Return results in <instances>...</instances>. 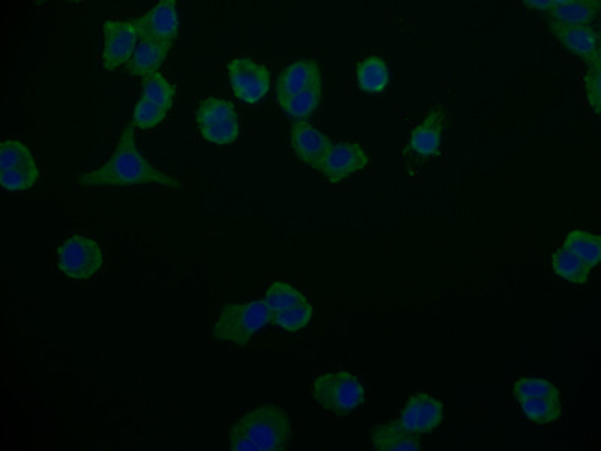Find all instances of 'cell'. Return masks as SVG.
<instances>
[{
  "instance_id": "1",
  "label": "cell",
  "mask_w": 601,
  "mask_h": 451,
  "mask_svg": "<svg viewBox=\"0 0 601 451\" xmlns=\"http://www.w3.org/2000/svg\"><path fill=\"white\" fill-rule=\"evenodd\" d=\"M82 187H130V185L160 184L169 188H182L181 182L161 170L155 169L136 145L134 125L128 124L121 134L116 151L103 166L77 178Z\"/></svg>"
},
{
  "instance_id": "2",
  "label": "cell",
  "mask_w": 601,
  "mask_h": 451,
  "mask_svg": "<svg viewBox=\"0 0 601 451\" xmlns=\"http://www.w3.org/2000/svg\"><path fill=\"white\" fill-rule=\"evenodd\" d=\"M292 438L289 414L275 405H262L247 412L230 430V448L235 451H283Z\"/></svg>"
},
{
  "instance_id": "3",
  "label": "cell",
  "mask_w": 601,
  "mask_h": 451,
  "mask_svg": "<svg viewBox=\"0 0 601 451\" xmlns=\"http://www.w3.org/2000/svg\"><path fill=\"white\" fill-rule=\"evenodd\" d=\"M271 322V309L265 300L227 304L212 328V337L218 342L233 343L239 348H245L251 337Z\"/></svg>"
},
{
  "instance_id": "4",
  "label": "cell",
  "mask_w": 601,
  "mask_h": 451,
  "mask_svg": "<svg viewBox=\"0 0 601 451\" xmlns=\"http://www.w3.org/2000/svg\"><path fill=\"white\" fill-rule=\"evenodd\" d=\"M312 394L322 408L337 415L351 414L366 400V388L360 379L345 370L316 378Z\"/></svg>"
},
{
  "instance_id": "5",
  "label": "cell",
  "mask_w": 601,
  "mask_h": 451,
  "mask_svg": "<svg viewBox=\"0 0 601 451\" xmlns=\"http://www.w3.org/2000/svg\"><path fill=\"white\" fill-rule=\"evenodd\" d=\"M196 121L206 142L230 145L241 134L239 116L235 106L223 98L209 97L197 107Z\"/></svg>"
},
{
  "instance_id": "6",
  "label": "cell",
  "mask_w": 601,
  "mask_h": 451,
  "mask_svg": "<svg viewBox=\"0 0 601 451\" xmlns=\"http://www.w3.org/2000/svg\"><path fill=\"white\" fill-rule=\"evenodd\" d=\"M40 178L34 154L25 143L7 140L0 146V184L7 191L31 190Z\"/></svg>"
},
{
  "instance_id": "7",
  "label": "cell",
  "mask_w": 601,
  "mask_h": 451,
  "mask_svg": "<svg viewBox=\"0 0 601 451\" xmlns=\"http://www.w3.org/2000/svg\"><path fill=\"white\" fill-rule=\"evenodd\" d=\"M103 252L92 238H68L58 249V267L65 276L73 280H88L103 267Z\"/></svg>"
},
{
  "instance_id": "8",
  "label": "cell",
  "mask_w": 601,
  "mask_h": 451,
  "mask_svg": "<svg viewBox=\"0 0 601 451\" xmlns=\"http://www.w3.org/2000/svg\"><path fill=\"white\" fill-rule=\"evenodd\" d=\"M233 94L248 106L260 103L271 86V73L265 65L250 58H236L227 65Z\"/></svg>"
},
{
  "instance_id": "9",
  "label": "cell",
  "mask_w": 601,
  "mask_h": 451,
  "mask_svg": "<svg viewBox=\"0 0 601 451\" xmlns=\"http://www.w3.org/2000/svg\"><path fill=\"white\" fill-rule=\"evenodd\" d=\"M104 53L103 67L106 71L118 70L128 64L139 44L136 26L125 20H106L103 23Z\"/></svg>"
},
{
  "instance_id": "10",
  "label": "cell",
  "mask_w": 601,
  "mask_h": 451,
  "mask_svg": "<svg viewBox=\"0 0 601 451\" xmlns=\"http://www.w3.org/2000/svg\"><path fill=\"white\" fill-rule=\"evenodd\" d=\"M136 26L139 41L173 46L179 32V17L175 0H163L139 19L131 20Z\"/></svg>"
},
{
  "instance_id": "11",
  "label": "cell",
  "mask_w": 601,
  "mask_h": 451,
  "mask_svg": "<svg viewBox=\"0 0 601 451\" xmlns=\"http://www.w3.org/2000/svg\"><path fill=\"white\" fill-rule=\"evenodd\" d=\"M550 32L556 40L588 68L601 67L600 38L591 25L568 26L547 20Z\"/></svg>"
},
{
  "instance_id": "12",
  "label": "cell",
  "mask_w": 601,
  "mask_h": 451,
  "mask_svg": "<svg viewBox=\"0 0 601 451\" xmlns=\"http://www.w3.org/2000/svg\"><path fill=\"white\" fill-rule=\"evenodd\" d=\"M444 420V405L426 393H417L406 402L400 424L414 435L433 432Z\"/></svg>"
},
{
  "instance_id": "13",
  "label": "cell",
  "mask_w": 601,
  "mask_h": 451,
  "mask_svg": "<svg viewBox=\"0 0 601 451\" xmlns=\"http://www.w3.org/2000/svg\"><path fill=\"white\" fill-rule=\"evenodd\" d=\"M367 166L369 157L358 143H333L319 170L327 176L328 181L337 184Z\"/></svg>"
},
{
  "instance_id": "14",
  "label": "cell",
  "mask_w": 601,
  "mask_h": 451,
  "mask_svg": "<svg viewBox=\"0 0 601 451\" xmlns=\"http://www.w3.org/2000/svg\"><path fill=\"white\" fill-rule=\"evenodd\" d=\"M293 152L299 160L313 169H321L328 151H330V137L313 127L309 122H295L290 131Z\"/></svg>"
},
{
  "instance_id": "15",
  "label": "cell",
  "mask_w": 601,
  "mask_h": 451,
  "mask_svg": "<svg viewBox=\"0 0 601 451\" xmlns=\"http://www.w3.org/2000/svg\"><path fill=\"white\" fill-rule=\"evenodd\" d=\"M321 85V68L315 61L303 59V61L293 62L278 76L277 101L286 100L312 86Z\"/></svg>"
},
{
  "instance_id": "16",
  "label": "cell",
  "mask_w": 601,
  "mask_h": 451,
  "mask_svg": "<svg viewBox=\"0 0 601 451\" xmlns=\"http://www.w3.org/2000/svg\"><path fill=\"white\" fill-rule=\"evenodd\" d=\"M445 113L441 107L433 109L423 122L412 131L408 149L418 157L430 158L438 154L444 134Z\"/></svg>"
},
{
  "instance_id": "17",
  "label": "cell",
  "mask_w": 601,
  "mask_h": 451,
  "mask_svg": "<svg viewBox=\"0 0 601 451\" xmlns=\"http://www.w3.org/2000/svg\"><path fill=\"white\" fill-rule=\"evenodd\" d=\"M600 0H553L547 20L559 25H589L600 14Z\"/></svg>"
},
{
  "instance_id": "18",
  "label": "cell",
  "mask_w": 601,
  "mask_h": 451,
  "mask_svg": "<svg viewBox=\"0 0 601 451\" xmlns=\"http://www.w3.org/2000/svg\"><path fill=\"white\" fill-rule=\"evenodd\" d=\"M373 448L378 451H418L421 441L418 435L408 432L400 421L382 424L372 432Z\"/></svg>"
},
{
  "instance_id": "19",
  "label": "cell",
  "mask_w": 601,
  "mask_h": 451,
  "mask_svg": "<svg viewBox=\"0 0 601 451\" xmlns=\"http://www.w3.org/2000/svg\"><path fill=\"white\" fill-rule=\"evenodd\" d=\"M172 46L169 44L155 43V41H139L133 58L127 64V71L136 77L152 76L158 73L161 65L166 61Z\"/></svg>"
},
{
  "instance_id": "20",
  "label": "cell",
  "mask_w": 601,
  "mask_h": 451,
  "mask_svg": "<svg viewBox=\"0 0 601 451\" xmlns=\"http://www.w3.org/2000/svg\"><path fill=\"white\" fill-rule=\"evenodd\" d=\"M355 77L361 91L370 95L381 94L390 85V68L379 56H369L357 65Z\"/></svg>"
},
{
  "instance_id": "21",
  "label": "cell",
  "mask_w": 601,
  "mask_h": 451,
  "mask_svg": "<svg viewBox=\"0 0 601 451\" xmlns=\"http://www.w3.org/2000/svg\"><path fill=\"white\" fill-rule=\"evenodd\" d=\"M322 98V85L312 86L306 91L299 92L286 100L278 101L281 110L286 113L287 118L295 122H306L307 118L318 110Z\"/></svg>"
},
{
  "instance_id": "22",
  "label": "cell",
  "mask_w": 601,
  "mask_h": 451,
  "mask_svg": "<svg viewBox=\"0 0 601 451\" xmlns=\"http://www.w3.org/2000/svg\"><path fill=\"white\" fill-rule=\"evenodd\" d=\"M552 268L561 279L573 283V285H585L592 270L585 261L577 258L576 255L568 252L564 247L553 255Z\"/></svg>"
},
{
  "instance_id": "23",
  "label": "cell",
  "mask_w": 601,
  "mask_h": 451,
  "mask_svg": "<svg viewBox=\"0 0 601 451\" xmlns=\"http://www.w3.org/2000/svg\"><path fill=\"white\" fill-rule=\"evenodd\" d=\"M564 249L585 261L589 267L594 268L600 264L601 238L586 231H571L565 238Z\"/></svg>"
},
{
  "instance_id": "24",
  "label": "cell",
  "mask_w": 601,
  "mask_h": 451,
  "mask_svg": "<svg viewBox=\"0 0 601 451\" xmlns=\"http://www.w3.org/2000/svg\"><path fill=\"white\" fill-rule=\"evenodd\" d=\"M523 414L532 423L549 424L561 417V402L556 396L537 397V399L520 400Z\"/></svg>"
},
{
  "instance_id": "25",
  "label": "cell",
  "mask_w": 601,
  "mask_h": 451,
  "mask_svg": "<svg viewBox=\"0 0 601 451\" xmlns=\"http://www.w3.org/2000/svg\"><path fill=\"white\" fill-rule=\"evenodd\" d=\"M266 304L271 309L272 315L292 309L298 304L307 303L306 295L293 288L287 282H274L269 285L265 297Z\"/></svg>"
},
{
  "instance_id": "26",
  "label": "cell",
  "mask_w": 601,
  "mask_h": 451,
  "mask_svg": "<svg viewBox=\"0 0 601 451\" xmlns=\"http://www.w3.org/2000/svg\"><path fill=\"white\" fill-rule=\"evenodd\" d=\"M142 98L169 112L173 106V86L158 71V73L143 79Z\"/></svg>"
},
{
  "instance_id": "27",
  "label": "cell",
  "mask_w": 601,
  "mask_h": 451,
  "mask_svg": "<svg viewBox=\"0 0 601 451\" xmlns=\"http://www.w3.org/2000/svg\"><path fill=\"white\" fill-rule=\"evenodd\" d=\"M312 318L313 307L307 301V303L298 304L292 309L275 313V315H272V324L278 325V327L283 328L284 331H289V333H296V331L306 328Z\"/></svg>"
},
{
  "instance_id": "28",
  "label": "cell",
  "mask_w": 601,
  "mask_h": 451,
  "mask_svg": "<svg viewBox=\"0 0 601 451\" xmlns=\"http://www.w3.org/2000/svg\"><path fill=\"white\" fill-rule=\"evenodd\" d=\"M517 400L537 399V397L556 396L558 388L543 378H522L516 382L513 390Z\"/></svg>"
},
{
  "instance_id": "29",
  "label": "cell",
  "mask_w": 601,
  "mask_h": 451,
  "mask_svg": "<svg viewBox=\"0 0 601 451\" xmlns=\"http://www.w3.org/2000/svg\"><path fill=\"white\" fill-rule=\"evenodd\" d=\"M166 115V110L161 109L157 104L149 103V101L140 98L136 109H134L133 125L140 128V130H151V128L158 127L164 121Z\"/></svg>"
},
{
  "instance_id": "30",
  "label": "cell",
  "mask_w": 601,
  "mask_h": 451,
  "mask_svg": "<svg viewBox=\"0 0 601 451\" xmlns=\"http://www.w3.org/2000/svg\"><path fill=\"white\" fill-rule=\"evenodd\" d=\"M601 67L588 68L586 71L585 79V92L586 98H588L589 104H591L592 110L595 115H600L601 110Z\"/></svg>"
},
{
  "instance_id": "31",
  "label": "cell",
  "mask_w": 601,
  "mask_h": 451,
  "mask_svg": "<svg viewBox=\"0 0 601 451\" xmlns=\"http://www.w3.org/2000/svg\"><path fill=\"white\" fill-rule=\"evenodd\" d=\"M552 2L553 0H526L523 4H525V7L529 8V10L546 14L547 11L550 10V7H552Z\"/></svg>"
}]
</instances>
